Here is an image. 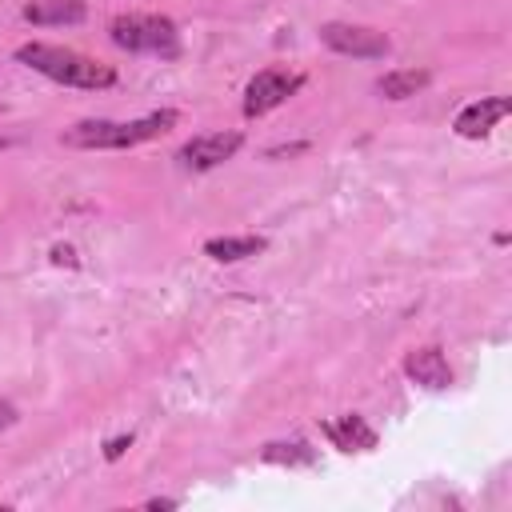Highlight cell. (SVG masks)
I'll return each mask as SVG.
<instances>
[{
  "label": "cell",
  "mask_w": 512,
  "mask_h": 512,
  "mask_svg": "<svg viewBox=\"0 0 512 512\" xmlns=\"http://www.w3.org/2000/svg\"><path fill=\"white\" fill-rule=\"evenodd\" d=\"M180 124V112L176 108H156L148 116H136V120H76L72 128H64V144L68 148H84V152H120V148H136V144H148V140H160L164 132H172Z\"/></svg>",
  "instance_id": "6da1fadb"
},
{
  "label": "cell",
  "mask_w": 512,
  "mask_h": 512,
  "mask_svg": "<svg viewBox=\"0 0 512 512\" xmlns=\"http://www.w3.org/2000/svg\"><path fill=\"white\" fill-rule=\"evenodd\" d=\"M16 60L64 88H84V92H104L116 84V68L104 60H92L84 52L60 48V44H44V40H28L16 48Z\"/></svg>",
  "instance_id": "7a4b0ae2"
},
{
  "label": "cell",
  "mask_w": 512,
  "mask_h": 512,
  "mask_svg": "<svg viewBox=\"0 0 512 512\" xmlns=\"http://www.w3.org/2000/svg\"><path fill=\"white\" fill-rule=\"evenodd\" d=\"M108 40L124 52H144V56H160V60L180 56V28H176L172 16H160V12H120V16H112Z\"/></svg>",
  "instance_id": "3957f363"
},
{
  "label": "cell",
  "mask_w": 512,
  "mask_h": 512,
  "mask_svg": "<svg viewBox=\"0 0 512 512\" xmlns=\"http://www.w3.org/2000/svg\"><path fill=\"white\" fill-rule=\"evenodd\" d=\"M304 88V72H288V68H276V64H268V68H260L248 84H244V116L248 120H256V116H268V112H276L284 100H292L296 92Z\"/></svg>",
  "instance_id": "277c9868"
},
{
  "label": "cell",
  "mask_w": 512,
  "mask_h": 512,
  "mask_svg": "<svg viewBox=\"0 0 512 512\" xmlns=\"http://www.w3.org/2000/svg\"><path fill=\"white\" fill-rule=\"evenodd\" d=\"M320 44L332 48L336 56H352V60H384L392 52V36L368 24H344V20H328L320 24Z\"/></svg>",
  "instance_id": "5b68a950"
},
{
  "label": "cell",
  "mask_w": 512,
  "mask_h": 512,
  "mask_svg": "<svg viewBox=\"0 0 512 512\" xmlns=\"http://www.w3.org/2000/svg\"><path fill=\"white\" fill-rule=\"evenodd\" d=\"M240 144H244L240 132H204V136H192V140L176 152V160H180L184 172H212V168H220L224 160H232V156L240 152Z\"/></svg>",
  "instance_id": "8992f818"
},
{
  "label": "cell",
  "mask_w": 512,
  "mask_h": 512,
  "mask_svg": "<svg viewBox=\"0 0 512 512\" xmlns=\"http://www.w3.org/2000/svg\"><path fill=\"white\" fill-rule=\"evenodd\" d=\"M508 112H512V96H480V100H472V104H464L456 112L452 132L460 140H484Z\"/></svg>",
  "instance_id": "52a82bcc"
},
{
  "label": "cell",
  "mask_w": 512,
  "mask_h": 512,
  "mask_svg": "<svg viewBox=\"0 0 512 512\" xmlns=\"http://www.w3.org/2000/svg\"><path fill=\"white\" fill-rule=\"evenodd\" d=\"M400 368H404V376L416 388H428V392H444L452 384V364H448V356L436 344H424V348L404 352V364Z\"/></svg>",
  "instance_id": "ba28073f"
},
{
  "label": "cell",
  "mask_w": 512,
  "mask_h": 512,
  "mask_svg": "<svg viewBox=\"0 0 512 512\" xmlns=\"http://www.w3.org/2000/svg\"><path fill=\"white\" fill-rule=\"evenodd\" d=\"M320 436H324L336 452H372V448L380 444L376 428H372L364 416H356V412H344V416H336V420H320Z\"/></svg>",
  "instance_id": "9c48e42d"
},
{
  "label": "cell",
  "mask_w": 512,
  "mask_h": 512,
  "mask_svg": "<svg viewBox=\"0 0 512 512\" xmlns=\"http://www.w3.org/2000/svg\"><path fill=\"white\" fill-rule=\"evenodd\" d=\"M24 20L36 28H64V24H84L88 4L84 0H28Z\"/></svg>",
  "instance_id": "30bf717a"
},
{
  "label": "cell",
  "mask_w": 512,
  "mask_h": 512,
  "mask_svg": "<svg viewBox=\"0 0 512 512\" xmlns=\"http://www.w3.org/2000/svg\"><path fill=\"white\" fill-rule=\"evenodd\" d=\"M264 248H268L264 236H212V240H204V256L216 264H240L248 256H260Z\"/></svg>",
  "instance_id": "8fae6325"
},
{
  "label": "cell",
  "mask_w": 512,
  "mask_h": 512,
  "mask_svg": "<svg viewBox=\"0 0 512 512\" xmlns=\"http://www.w3.org/2000/svg\"><path fill=\"white\" fill-rule=\"evenodd\" d=\"M428 84H432V72L428 68H392V72H384L376 80V92L384 100H408V96L424 92Z\"/></svg>",
  "instance_id": "7c38bea8"
},
{
  "label": "cell",
  "mask_w": 512,
  "mask_h": 512,
  "mask_svg": "<svg viewBox=\"0 0 512 512\" xmlns=\"http://www.w3.org/2000/svg\"><path fill=\"white\" fill-rule=\"evenodd\" d=\"M264 464H284V468H312L316 464V448L304 440H268L260 448Z\"/></svg>",
  "instance_id": "4fadbf2b"
},
{
  "label": "cell",
  "mask_w": 512,
  "mask_h": 512,
  "mask_svg": "<svg viewBox=\"0 0 512 512\" xmlns=\"http://www.w3.org/2000/svg\"><path fill=\"white\" fill-rule=\"evenodd\" d=\"M128 448H132V432H120V436H112V440L104 444V460H112V464H116Z\"/></svg>",
  "instance_id": "5bb4252c"
},
{
  "label": "cell",
  "mask_w": 512,
  "mask_h": 512,
  "mask_svg": "<svg viewBox=\"0 0 512 512\" xmlns=\"http://www.w3.org/2000/svg\"><path fill=\"white\" fill-rule=\"evenodd\" d=\"M52 264L76 268V264H80V260H76V248H72V244H52Z\"/></svg>",
  "instance_id": "9a60e30c"
},
{
  "label": "cell",
  "mask_w": 512,
  "mask_h": 512,
  "mask_svg": "<svg viewBox=\"0 0 512 512\" xmlns=\"http://www.w3.org/2000/svg\"><path fill=\"white\" fill-rule=\"evenodd\" d=\"M144 508H152V512H160V508H180V500H172V496H152V500H144Z\"/></svg>",
  "instance_id": "2e32d148"
},
{
  "label": "cell",
  "mask_w": 512,
  "mask_h": 512,
  "mask_svg": "<svg viewBox=\"0 0 512 512\" xmlns=\"http://www.w3.org/2000/svg\"><path fill=\"white\" fill-rule=\"evenodd\" d=\"M12 424H16V408H12L8 400H0V432L12 428Z\"/></svg>",
  "instance_id": "e0dca14e"
},
{
  "label": "cell",
  "mask_w": 512,
  "mask_h": 512,
  "mask_svg": "<svg viewBox=\"0 0 512 512\" xmlns=\"http://www.w3.org/2000/svg\"><path fill=\"white\" fill-rule=\"evenodd\" d=\"M296 152H308V144H284V148H272L268 160H276V156H296Z\"/></svg>",
  "instance_id": "ac0fdd59"
}]
</instances>
